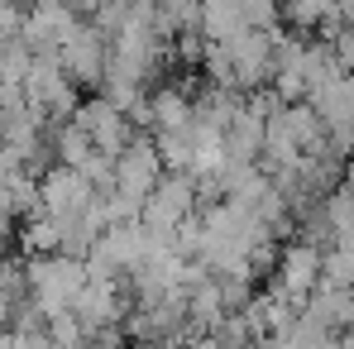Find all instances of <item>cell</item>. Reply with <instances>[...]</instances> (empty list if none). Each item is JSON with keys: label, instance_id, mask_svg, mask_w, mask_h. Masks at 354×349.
Wrapping results in <instances>:
<instances>
[{"label": "cell", "instance_id": "obj_14", "mask_svg": "<svg viewBox=\"0 0 354 349\" xmlns=\"http://www.w3.org/2000/svg\"><path fill=\"white\" fill-rule=\"evenodd\" d=\"M48 144H53V158H58L62 168H86V163L101 153V149L91 144V134H86L77 120H62V124H53V139H48Z\"/></svg>", "mask_w": 354, "mask_h": 349}, {"label": "cell", "instance_id": "obj_21", "mask_svg": "<svg viewBox=\"0 0 354 349\" xmlns=\"http://www.w3.org/2000/svg\"><path fill=\"white\" fill-rule=\"evenodd\" d=\"M144 5H163V0H144Z\"/></svg>", "mask_w": 354, "mask_h": 349}, {"label": "cell", "instance_id": "obj_7", "mask_svg": "<svg viewBox=\"0 0 354 349\" xmlns=\"http://www.w3.org/2000/svg\"><path fill=\"white\" fill-rule=\"evenodd\" d=\"M82 24V15L67 5V0H29L24 5V29H19V39L34 48V53H53L58 58V48L67 44V34Z\"/></svg>", "mask_w": 354, "mask_h": 349}, {"label": "cell", "instance_id": "obj_20", "mask_svg": "<svg viewBox=\"0 0 354 349\" xmlns=\"http://www.w3.org/2000/svg\"><path fill=\"white\" fill-rule=\"evenodd\" d=\"M340 187H345V191L354 196V163H345V173H340Z\"/></svg>", "mask_w": 354, "mask_h": 349}, {"label": "cell", "instance_id": "obj_1", "mask_svg": "<svg viewBox=\"0 0 354 349\" xmlns=\"http://www.w3.org/2000/svg\"><path fill=\"white\" fill-rule=\"evenodd\" d=\"M91 268L77 254H44V258H24V283H29V306L53 321L62 311L77 306V296L86 287Z\"/></svg>", "mask_w": 354, "mask_h": 349}, {"label": "cell", "instance_id": "obj_6", "mask_svg": "<svg viewBox=\"0 0 354 349\" xmlns=\"http://www.w3.org/2000/svg\"><path fill=\"white\" fill-rule=\"evenodd\" d=\"M58 62L77 86H101V82H106V67H111V39H106L91 19H82V24L67 34V44L58 48Z\"/></svg>", "mask_w": 354, "mask_h": 349}, {"label": "cell", "instance_id": "obj_23", "mask_svg": "<svg viewBox=\"0 0 354 349\" xmlns=\"http://www.w3.org/2000/svg\"><path fill=\"white\" fill-rule=\"evenodd\" d=\"M259 349H263V345H259Z\"/></svg>", "mask_w": 354, "mask_h": 349}, {"label": "cell", "instance_id": "obj_18", "mask_svg": "<svg viewBox=\"0 0 354 349\" xmlns=\"http://www.w3.org/2000/svg\"><path fill=\"white\" fill-rule=\"evenodd\" d=\"M0 349H24V345H19V335H15L10 326H0Z\"/></svg>", "mask_w": 354, "mask_h": 349}, {"label": "cell", "instance_id": "obj_15", "mask_svg": "<svg viewBox=\"0 0 354 349\" xmlns=\"http://www.w3.org/2000/svg\"><path fill=\"white\" fill-rule=\"evenodd\" d=\"M19 254H24V258L62 254V225L53 220V216H44V211L24 216V225H19Z\"/></svg>", "mask_w": 354, "mask_h": 349}, {"label": "cell", "instance_id": "obj_12", "mask_svg": "<svg viewBox=\"0 0 354 349\" xmlns=\"http://www.w3.org/2000/svg\"><path fill=\"white\" fill-rule=\"evenodd\" d=\"M301 311L316 321V326H326V330H345L354 326V287H335V283H316V292L301 301Z\"/></svg>", "mask_w": 354, "mask_h": 349}, {"label": "cell", "instance_id": "obj_22", "mask_svg": "<svg viewBox=\"0 0 354 349\" xmlns=\"http://www.w3.org/2000/svg\"><path fill=\"white\" fill-rule=\"evenodd\" d=\"M249 349H259V345H249Z\"/></svg>", "mask_w": 354, "mask_h": 349}, {"label": "cell", "instance_id": "obj_10", "mask_svg": "<svg viewBox=\"0 0 354 349\" xmlns=\"http://www.w3.org/2000/svg\"><path fill=\"white\" fill-rule=\"evenodd\" d=\"M321 244H311V239H297V244H288L283 254H278V273H273V292H283L288 301H306L311 292H316V283H321Z\"/></svg>", "mask_w": 354, "mask_h": 349}, {"label": "cell", "instance_id": "obj_3", "mask_svg": "<svg viewBox=\"0 0 354 349\" xmlns=\"http://www.w3.org/2000/svg\"><path fill=\"white\" fill-rule=\"evenodd\" d=\"M196 201H201V191H196V177H192V173H163V177H158V187L149 191L139 220L158 234V239L173 244L177 230L196 216Z\"/></svg>", "mask_w": 354, "mask_h": 349}, {"label": "cell", "instance_id": "obj_5", "mask_svg": "<svg viewBox=\"0 0 354 349\" xmlns=\"http://www.w3.org/2000/svg\"><path fill=\"white\" fill-rule=\"evenodd\" d=\"M96 201H101V191L77 173V168L53 163L48 173H39V211H44V216H53L58 225L77 220V216H82V211H91Z\"/></svg>", "mask_w": 354, "mask_h": 349}, {"label": "cell", "instance_id": "obj_8", "mask_svg": "<svg viewBox=\"0 0 354 349\" xmlns=\"http://www.w3.org/2000/svg\"><path fill=\"white\" fill-rule=\"evenodd\" d=\"M163 173H168V168H163V158H158V144L134 134V139L124 144V153L115 158V191L144 206L149 191L158 187V177H163Z\"/></svg>", "mask_w": 354, "mask_h": 349}, {"label": "cell", "instance_id": "obj_17", "mask_svg": "<svg viewBox=\"0 0 354 349\" xmlns=\"http://www.w3.org/2000/svg\"><path fill=\"white\" fill-rule=\"evenodd\" d=\"M321 283L354 287V249H330V254H321Z\"/></svg>", "mask_w": 354, "mask_h": 349}, {"label": "cell", "instance_id": "obj_11", "mask_svg": "<svg viewBox=\"0 0 354 349\" xmlns=\"http://www.w3.org/2000/svg\"><path fill=\"white\" fill-rule=\"evenodd\" d=\"M72 316L86 326V335L111 330L120 316H124V296H120V278L115 273H91L86 287H82V296H77V306H72Z\"/></svg>", "mask_w": 354, "mask_h": 349}, {"label": "cell", "instance_id": "obj_9", "mask_svg": "<svg viewBox=\"0 0 354 349\" xmlns=\"http://www.w3.org/2000/svg\"><path fill=\"white\" fill-rule=\"evenodd\" d=\"M72 120L91 134V144L106 153V158H120L124 153V144L134 139V120L124 115L120 106H111L106 96H91V101H77V111Z\"/></svg>", "mask_w": 354, "mask_h": 349}, {"label": "cell", "instance_id": "obj_16", "mask_svg": "<svg viewBox=\"0 0 354 349\" xmlns=\"http://www.w3.org/2000/svg\"><path fill=\"white\" fill-rule=\"evenodd\" d=\"M283 15L292 19V29H321L326 19H340L335 0H283Z\"/></svg>", "mask_w": 354, "mask_h": 349}, {"label": "cell", "instance_id": "obj_19", "mask_svg": "<svg viewBox=\"0 0 354 349\" xmlns=\"http://www.w3.org/2000/svg\"><path fill=\"white\" fill-rule=\"evenodd\" d=\"M67 5H72V10H77V15H91V10H96V5H101V0H67Z\"/></svg>", "mask_w": 354, "mask_h": 349}, {"label": "cell", "instance_id": "obj_2", "mask_svg": "<svg viewBox=\"0 0 354 349\" xmlns=\"http://www.w3.org/2000/svg\"><path fill=\"white\" fill-rule=\"evenodd\" d=\"M158 244H168V239H158L144 220H115V225H106L101 239L91 244L86 268H91V273H115V278L120 273H134Z\"/></svg>", "mask_w": 354, "mask_h": 349}, {"label": "cell", "instance_id": "obj_4", "mask_svg": "<svg viewBox=\"0 0 354 349\" xmlns=\"http://www.w3.org/2000/svg\"><path fill=\"white\" fill-rule=\"evenodd\" d=\"M24 101L48 120V124H62L77 111V82L62 72V62L53 53H34L29 62V77H24Z\"/></svg>", "mask_w": 354, "mask_h": 349}, {"label": "cell", "instance_id": "obj_13", "mask_svg": "<svg viewBox=\"0 0 354 349\" xmlns=\"http://www.w3.org/2000/svg\"><path fill=\"white\" fill-rule=\"evenodd\" d=\"M192 115H196V96L187 86H158V91H149V129L153 134L192 129Z\"/></svg>", "mask_w": 354, "mask_h": 349}]
</instances>
